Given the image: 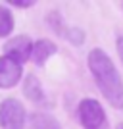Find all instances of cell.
<instances>
[{"label":"cell","instance_id":"obj_2","mask_svg":"<svg viewBox=\"0 0 123 129\" xmlns=\"http://www.w3.org/2000/svg\"><path fill=\"white\" fill-rule=\"evenodd\" d=\"M77 116L83 129H108L106 112L94 98H83L77 106Z\"/></svg>","mask_w":123,"mask_h":129},{"label":"cell","instance_id":"obj_4","mask_svg":"<svg viewBox=\"0 0 123 129\" xmlns=\"http://www.w3.org/2000/svg\"><path fill=\"white\" fill-rule=\"evenodd\" d=\"M4 50H6V56L12 60H16L17 64H23L31 58V52H33V43L31 39L25 37V35H17V37L10 39L8 43L4 44Z\"/></svg>","mask_w":123,"mask_h":129},{"label":"cell","instance_id":"obj_9","mask_svg":"<svg viewBox=\"0 0 123 129\" xmlns=\"http://www.w3.org/2000/svg\"><path fill=\"white\" fill-rule=\"evenodd\" d=\"M29 129H62L60 121L50 114L44 112H35L29 118Z\"/></svg>","mask_w":123,"mask_h":129},{"label":"cell","instance_id":"obj_11","mask_svg":"<svg viewBox=\"0 0 123 129\" xmlns=\"http://www.w3.org/2000/svg\"><path fill=\"white\" fill-rule=\"evenodd\" d=\"M10 4L16 8H31V6H35V2L33 0H10Z\"/></svg>","mask_w":123,"mask_h":129},{"label":"cell","instance_id":"obj_1","mask_svg":"<svg viewBox=\"0 0 123 129\" xmlns=\"http://www.w3.org/2000/svg\"><path fill=\"white\" fill-rule=\"evenodd\" d=\"M89 70L96 81L100 92L113 108L123 110V81L117 68L113 66L106 52L102 48H92L89 52Z\"/></svg>","mask_w":123,"mask_h":129},{"label":"cell","instance_id":"obj_14","mask_svg":"<svg viewBox=\"0 0 123 129\" xmlns=\"http://www.w3.org/2000/svg\"><path fill=\"white\" fill-rule=\"evenodd\" d=\"M121 8H123V4H121Z\"/></svg>","mask_w":123,"mask_h":129},{"label":"cell","instance_id":"obj_6","mask_svg":"<svg viewBox=\"0 0 123 129\" xmlns=\"http://www.w3.org/2000/svg\"><path fill=\"white\" fill-rule=\"evenodd\" d=\"M23 68L21 64H17L16 60L2 56L0 58V89H12L16 87V83L21 79Z\"/></svg>","mask_w":123,"mask_h":129},{"label":"cell","instance_id":"obj_8","mask_svg":"<svg viewBox=\"0 0 123 129\" xmlns=\"http://www.w3.org/2000/svg\"><path fill=\"white\" fill-rule=\"evenodd\" d=\"M23 92H25V96L35 104H44L46 102V94H44V91H43V85H40V81H38L35 75H27L25 77Z\"/></svg>","mask_w":123,"mask_h":129},{"label":"cell","instance_id":"obj_13","mask_svg":"<svg viewBox=\"0 0 123 129\" xmlns=\"http://www.w3.org/2000/svg\"><path fill=\"white\" fill-rule=\"evenodd\" d=\"M117 129H123V123H121V125H117Z\"/></svg>","mask_w":123,"mask_h":129},{"label":"cell","instance_id":"obj_3","mask_svg":"<svg viewBox=\"0 0 123 129\" xmlns=\"http://www.w3.org/2000/svg\"><path fill=\"white\" fill-rule=\"evenodd\" d=\"M25 108L16 98H6L0 102V127L2 129H23L25 127Z\"/></svg>","mask_w":123,"mask_h":129},{"label":"cell","instance_id":"obj_10","mask_svg":"<svg viewBox=\"0 0 123 129\" xmlns=\"http://www.w3.org/2000/svg\"><path fill=\"white\" fill-rule=\"evenodd\" d=\"M14 31V16L6 6L0 4V37H8Z\"/></svg>","mask_w":123,"mask_h":129},{"label":"cell","instance_id":"obj_12","mask_svg":"<svg viewBox=\"0 0 123 129\" xmlns=\"http://www.w3.org/2000/svg\"><path fill=\"white\" fill-rule=\"evenodd\" d=\"M115 46H117V54L123 62V35H117V41H115Z\"/></svg>","mask_w":123,"mask_h":129},{"label":"cell","instance_id":"obj_5","mask_svg":"<svg viewBox=\"0 0 123 129\" xmlns=\"http://www.w3.org/2000/svg\"><path fill=\"white\" fill-rule=\"evenodd\" d=\"M46 19H48L50 27L58 33L60 37L67 39L71 44H83V41H85V33L81 31V29H75V27L67 25V23L64 21V17L60 16L58 12H50Z\"/></svg>","mask_w":123,"mask_h":129},{"label":"cell","instance_id":"obj_7","mask_svg":"<svg viewBox=\"0 0 123 129\" xmlns=\"http://www.w3.org/2000/svg\"><path fill=\"white\" fill-rule=\"evenodd\" d=\"M56 50H58V46H56L52 41H48V39H40V41H37V43L33 44L31 60H33L37 66H43L44 62L50 58V56H54V54H56Z\"/></svg>","mask_w":123,"mask_h":129}]
</instances>
